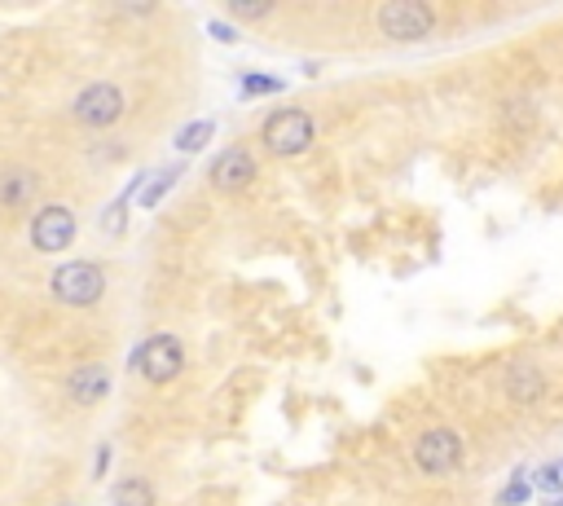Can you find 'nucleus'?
Listing matches in <instances>:
<instances>
[{"instance_id":"1","label":"nucleus","mask_w":563,"mask_h":506,"mask_svg":"<svg viewBox=\"0 0 563 506\" xmlns=\"http://www.w3.org/2000/svg\"><path fill=\"white\" fill-rule=\"evenodd\" d=\"M379 32L388 40H427L436 32V10L423 0H392L379 10Z\"/></svg>"},{"instance_id":"2","label":"nucleus","mask_w":563,"mask_h":506,"mask_svg":"<svg viewBox=\"0 0 563 506\" xmlns=\"http://www.w3.org/2000/svg\"><path fill=\"white\" fill-rule=\"evenodd\" d=\"M106 291V273L88 260H71L53 273V295L62 304H71V309H88V304H97Z\"/></svg>"},{"instance_id":"3","label":"nucleus","mask_w":563,"mask_h":506,"mask_svg":"<svg viewBox=\"0 0 563 506\" xmlns=\"http://www.w3.org/2000/svg\"><path fill=\"white\" fill-rule=\"evenodd\" d=\"M414 467L427 471V476H449V471H458L463 467V441L458 432H449V428H431L414 441Z\"/></svg>"},{"instance_id":"4","label":"nucleus","mask_w":563,"mask_h":506,"mask_svg":"<svg viewBox=\"0 0 563 506\" xmlns=\"http://www.w3.org/2000/svg\"><path fill=\"white\" fill-rule=\"evenodd\" d=\"M260 137H265V146L273 155H304L308 141H313V120L304 111H273L265 120V133Z\"/></svg>"},{"instance_id":"5","label":"nucleus","mask_w":563,"mask_h":506,"mask_svg":"<svg viewBox=\"0 0 563 506\" xmlns=\"http://www.w3.org/2000/svg\"><path fill=\"white\" fill-rule=\"evenodd\" d=\"M120 115H124V92L115 84H88L75 97V120L84 128H110Z\"/></svg>"},{"instance_id":"6","label":"nucleus","mask_w":563,"mask_h":506,"mask_svg":"<svg viewBox=\"0 0 563 506\" xmlns=\"http://www.w3.org/2000/svg\"><path fill=\"white\" fill-rule=\"evenodd\" d=\"M185 366V348L176 335H150L142 348H137V370L150 379V383H168L176 379Z\"/></svg>"},{"instance_id":"7","label":"nucleus","mask_w":563,"mask_h":506,"mask_svg":"<svg viewBox=\"0 0 563 506\" xmlns=\"http://www.w3.org/2000/svg\"><path fill=\"white\" fill-rule=\"evenodd\" d=\"M71 238H75V212H71V208L53 202V208L36 212V221H32V243H36V251H49V256H53V251H66Z\"/></svg>"},{"instance_id":"8","label":"nucleus","mask_w":563,"mask_h":506,"mask_svg":"<svg viewBox=\"0 0 563 506\" xmlns=\"http://www.w3.org/2000/svg\"><path fill=\"white\" fill-rule=\"evenodd\" d=\"M252 181H256V155L243 150V146L224 150V155L211 163V185H216L220 194H238V189H247Z\"/></svg>"},{"instance_id":"9","label":"nucleus","mask_w":563,"mask_h":506,"mask_svg":"<svg viewBox=\"0 0 563 506\" xmlns=\"http://www.w3.org/2000/svg\"><path fill=\"white\" fill-rule=\"evenodd\" d=\"M502 383H506V396H511L515 405H533V400H537V396H546V387H550L546 370H541L537 361H528V357L511 361Z\"/></svg>"},{"instance_id":"10","label":"nucleus","mask_w":563,"mask_h":506,"mask_svg":"<svg viewBox=\"0 0 563 506\" xmlns=\"http://www.w3.org/2000/svg\"><path fill=\"white\" fill-rule=\"evenodd\" d=\"M106 392H110V370L106 366H84L66 379V396L75 405H97V400H106Z\"/></svg>"},{"instance_id":"11","label":"nucleus","mask_w":563,"mask_h":506,"mask_svg":"<svg viewBox=\"0 0 563 506\" xmlns=\"http://www.w3.org/2000/svg\"><path fill=\"white\" fill-rule=\"evenodd\" d=\"M36 194H40V176L32 168L0 172V208H27Z\"/></svg>"},{"instance_id":"12","label":"nucleus","mask_w":563,"mask_h":506,"mask_svg":"<svg viewBox=\"0 0 563 506\" xmlns=\"http://www.w3.org/2000/svg\"><path fill=\"white\" fill-rule=\"evenodd\" d=\"M115 506H155V489H150V480H124L120 489H115Z\"/></svg>"},{"instance_id":"13","label":"nucleus","mask_w":563,"mask_h":506,"mask_svg":"<svg viewBox=\"0 0 563 506\" xmlns=\"http://www.w3.org/2000/svg\"><path fill=\"white\" fill-rule=\"evenodd\" d=\"M211 133H216V124H211V120H198V124H189V128L176 137V150L194 155V150H203V146L211 141Z\"/></svg>"},{"instance_id":"14","label":"nucleus","mask_w":563,"mask_h":506,"mask_svg":"<svg viewBox=\"0 0 563 506\" xmlns=\"http://www.w3.org/2000/svg\"><path fill=\"white\" fill-rule=\"evenodd\" d=\"M230 14H234V18H243V23H256V18H269V14H273V5H247V0H234Z\"/></svg>"},{"instance_id":"15","label":"nucleus","mask_w":563,"mask_h":506,"mask_svg":"<svg viewBox=\"0 0 563 506\" xmlns=\"http://www.w3.org/2000/svg\"><path fill=\"white\" fill-rule=\"evenodd\" d=\"M172 181H176V172H159V181H155V185H150V189L142 194V208H155V202L163 198V189H168Z\"/></svg>"},{"instance_id":"16","label":"nucleus","mask_w":563,"mask_h":506,"mask_svg":"<svg viewBox=\"0 0 563 506\" xmlns=\"http://www.w3.org/2000/svg\"><path fill=\"white\" fill-rule=\"evenodd\" d=\"M101 230H106V234H124V198L101 217Z\"/></svg>"},{"instance_id":"17","label":"nucleus","mask_w":563,"mask_h":506,"mask_svg":"<svg viewBox=\"0 0 563 506\" xmlns=\"http://www.w3.org/2000/svg\"><path fill=\"white\" fill-rule=\"evenodd\" d=\"M282 84L278 79H269V75H247L243 79V92H278Z\"/></svg>"},{"instance_id":"18","label":"nucleus","mask_w":563,"mask_h":506,"mask_svg":"<svg viewBox=\"0 0 563 506\" xmlns=\"http://www.w3.org/2000/svg\"><path fill=\"white\" fill-rule=\"evenodd\" d=\"M211 36H216V40H224V45H234V32L224 27V23H211Z\"/></svg>"},{"instance_id":"19","label":"nucleus","mask_w":563,"mask_h":506,"mask_svg":"<svg viewBox=\"0 0 563 506\" xmlns=\"http://www.w3.org/2000/svg\"><path fill=\"white\" fill-rule=\"evenodd\" d=\"M524 497H528V489H524V484H511V489L502 493V502H524Z\"/></svg>"},{"instance_id":"20","label":"nucleus","mask_w":563,"mask_h":506,"mask_svg":"<svg viewBox=\"0 0 563 506\" xmlns=\"http://www.w3.org/2000/svg\"><path fill=\"white\" fill-rule=\"evenodd\" d=\"M541 489H546V493H559V476H554V471H541Z\"/></svg>"},{"instance_id":"21","label":"nucleus","mask_w":563,"mask_h":506,"mask_svg":"<svg viewBox=\"0 0 563 506\" xmlns=\"http://www.w3.org/2000/svg\"><path fill=\"white\" fill-rule=\"evenodd\" d=\"M62 506H75V502H62Z\"/></svg>"}]
</instances>
